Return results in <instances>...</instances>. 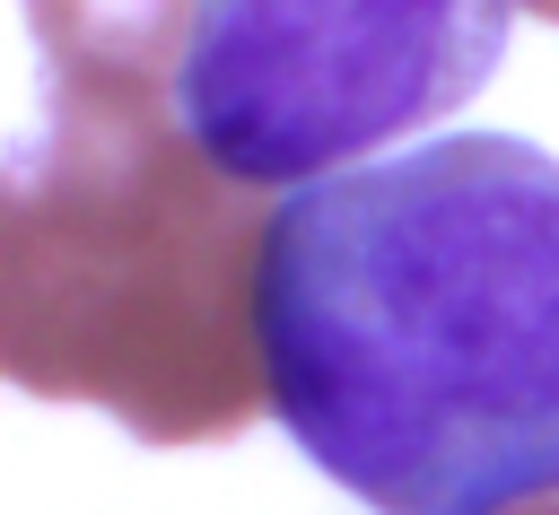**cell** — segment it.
<instances>
[{"mask_svg": "<svg viewBox=\"0 0 559 515\" xmlns=\"http://www.w3.org/2000/svg\"><path fill=\"white\" fill-rule=\"evenodd\" d=\"M262 384L297 454L376 515L559 498V157L454 131L288 192Z\"/></svg>", "mask_w": 559, "mask_h": 515, "instance_id": "1", "label": "cell"}, {"mask_svg": "<svg viewBox=\"0 0 559 515\" xmlns=\"http://www.w3.org/2000/svg\"><path fill=\"white\" fill-rule=\"evenodd\" d=\"M524 515H559V498H533V506H524Z\"/></svg>", "mask_w": 559, "mask_h": 515, "instance_id": "4", "label": "cell"}, {"mask_svg": "<svg viewBox=\"0 0 559 515\" xmlns=\"http://www.w3.org/2000/svg\"><path fill=\"white\" fill-rule=\"evenodd\" d=\"M507 9H419V0H236L183 9L175 122L245 192L358 175L367 148L454 113L507 52ZM376 166V157H367Z\"/></svg>", "mask_w": 559, "mask_h": 515, "instance_id": "3", "label": "cell"}, {"mask_svg": "<svg viewBox=\"0 0 559 515\" xmlns=\"http://www.w3.org/2000/svg\"><path fill=\"white\" fill-rule=\"evenodd\" d=\"M44 122L0 183V367L140 445H227L262 384L271 201L175 122L183 9H35Z\"/></svg>", "mask_w": 559, "mask_h": 515, "instance_id": "2", "label": "cell"}]
</instances>
